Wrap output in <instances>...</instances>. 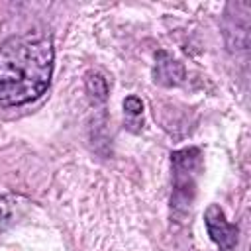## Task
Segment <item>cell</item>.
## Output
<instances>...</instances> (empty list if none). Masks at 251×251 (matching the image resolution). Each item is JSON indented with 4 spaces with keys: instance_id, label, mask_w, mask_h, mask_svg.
<instances>
[{
    "instance_id": "1",
    "label": "cell",
    "mask_w": 251,
    "mask_h": 251,
    "mask_svg": "<svg viewBox=\"0 0 251 251\" xmlns=\"http://www.w3.org/2000/svg\"><path fill=\"white\" fill-rule=\"evenodd\" d=\"M55 63L53 39L27 31L0 45V106L18 108L37 100L51 82Z\"/></svg>"
},
{
    "instance_id": "2",
    "label": "cell",
    "mask_w": 251,
    "mask_h": 251,
    "mask_svg": "<svg viewBox=\"0 0 251 251\" xmlns=\"http://www.w3.org/2000/svg\"><path fill=\"white\" fill-rule=\"evenodd\" d=\"M171 165H173L171 210L178 220H182L184 214L192 206V198L196 190V176L202 167V153L198 147L178 149L171 153Z\"/></svg>"
},
{
    "instance_id": "3",
    "label": "cell",
    "mask_w": 251,
    "mask_h": 251,
    "mask_svg": "<svg viewBox=\"0 0 251 251\" xmlns=\"http://www.w3.org/2000/svg\"><path fill=\"white\" fill-rule=\"evenodd\" d=\"M204 224L208 229L210 239L218 245L220 251H233L237 247L239 229L235 224L226 220L224 210L218 204H210L204 212Z\"/></svg>"
},
{
    "instance_id": "4",
    "label": "cell",
    "mask_w": 251,
    "mask_h": 251,
    "mask_svg": "<svg viewBox=\"0 0 251 251\" xmlns=\"http://www.w3.org/2000/svg\"><path fill=\"white\" fill-rule=\"evenodd\" d=\"M155 82L163 86H178L184 80V67L176 59H173L167 51H159L155 55Z\"/></svg>"
},
{
    "instance_id": "5",
    "label": "cell",
    "mask_w": 251,
    "mask_h": 251,
    "mask_svg": "<svg viewBox=\"0 0 251 251\" xmlns=\"http://www.w3.org/2000/svg\"><path fill=\"white\" fill-rule=\"evenodd\" d=\"M84 88H86V94L90 96V100L94 104L96 102H106V98H108V80L100 73L90 71L84 78Z\"/></svg>"
},
{
    "instance_id": "6",
    "label": "cell",
    "mask_w": 251,
    "mask_h": 251,
    "mask_svg": "<svg viewBox=\"0 0 251 251\" xmlns=\"http://www.w3.org/2000/svg\"><path fill=\"white\" fill-rule=\"evenodd\" d=\"M16 200L14 196H0V231H6L16 222Z\"/></svg>"
},
{
    "instance_id": "7",
    "label": "cell",
    "mask_w": 251,
    "mask_h": 251,
    "mask_svg": "<svg viewBox=\"0 0 251 251\" xmlns=\"http://www.w3.org/2000/svg\"><path fill=\"white\" fill-rule=\"evenodd\" d=\"M124 112H126L127 116H131V118L141 116V114H143V102H141V98L135 96V94L127 96V98L124 100Z\"/></svg>"
}]
</instances>
